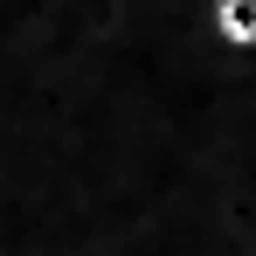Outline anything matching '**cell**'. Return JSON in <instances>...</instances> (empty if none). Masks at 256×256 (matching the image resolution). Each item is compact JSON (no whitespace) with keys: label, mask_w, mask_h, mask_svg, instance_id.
Wrapping results in <instances>:
<instances>
[{"label":"cell","mask_w":256,"mask_h":256,"mask_svg":"<svg viewBox=\"0 0 256 256\" xmlns=\"http://www.w3.org/2000/svg\"><path fill=\"white\" fill-rule=\"evenodd\" d=\"M201 28L222 62H250L256 56V0H201Z\"/></svg>","instance_id":"1"}]
</instances>
